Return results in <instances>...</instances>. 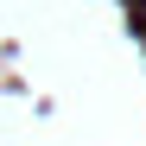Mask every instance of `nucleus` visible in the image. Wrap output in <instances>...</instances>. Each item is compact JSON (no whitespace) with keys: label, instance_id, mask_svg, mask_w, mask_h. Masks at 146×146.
<instances>
[{"label":"nucleus","instance_id":"f257e3e1","mask_svg":"<svg viewBox=\"0 0 146 146\" xmlns=\"http://www.w3.org/2000/svg\"><path fill=\"white\" fill-rule=\"evenodd\" d=\"M140 19H146V0H140Z\"/></svg>","mask_w":146,"mask_h":146}]
</instances>
